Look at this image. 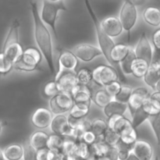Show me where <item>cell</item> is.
Instances as JSON below:
<instances>
[{"label": "cell", "instance_id": "obj_37", "mask_svg": "<svg viewBox=\"0 0 160 160\" xmlns=\"http://www.w3.org/2000/svg\"><path fill=\"white\" fill-rule=\"evenodd\" d=\"M78 84L88 85L91 81H92V72L88 68H82L76 73Z\"/></svg>", "mask_w": 160, "mask_h": 160}, {"label": "cell", "instance_id": "obj_35", "mask_svg": "<svg viewBox=\"0 0 160 160\" xmlns=\"http://www.w3.org/2000/svg\"><path fill=\"white\" fill-rule=\"evenodd\" d=\"M120 140L119 133L108 128L107 131L102 135V141L109 146H116Z\"/></svg>", "mask_w": 160, "mask_h": 160}, {"label": "cell", "instance_id": "obj_18", "mask_svg": "<svg viewBox=\"0 0 160 160\" xmlns=\"http://www.w3.org/2000/svg\"><path fill=\"white\" fill-rule=\"evenodd\" d=\"M102 29L110 38L120 35L123 31V27L119 18L116 17H109L100 22Z\"/></svg>", "mask_w": 160, "mask_h": 160}, {"label": "cell", "instance_id": "obj_40", "mask_svg": "<svg viewBox=\"0 0 160 160\" xmlns=\"http://www.w3.org/2000/svg\"><path fill=\"white\" fill-rule=\"evenodd\" d=\"M148 122L151 125L152 128L153 130L155 135L156 137L158 145H159V131H160V113L156 115L149 116L148 118Z\"/></svg>", "mask_w": 160, "mask_h": 160}, {"label": "cell", "instance_id": "obj_53", "mask_svg": "<svg viewBox=\"0 0 160 160\" xmlns=\"http://www.w3.org/2000/svg\"><path fill=\"white\" fill-rule=\"evenodd\" d=\"M0 160H5V157L4 156H3V153L1 150H0Z\"/></svg>", "mask_w": 160, "mask_h": 160}, {"label": "cell", "instance_id": "obj_25", "mask_svg": "<svg viewBox=\"0 0 160 160\" xmlns=\"http://www.w3.org/2000/svg\"><path fill=\"white\" fill-rule=\"evenodd\" d=\"M64 138L62 136L58 135L56 134H52L48 135V142H47V146L48 149L51 150L56 154H61V149H62V144H63Z\"/></svg>", "mask_w": 160, "mask_h": 160}, {"label": "cell", "instance_id": "obj_39", "mask_svg": "<svg viewBox=\"0 0 160 160\" xmlns=\"http://www.w3.org/2000/svg\"><path fill=\"white\" fill-rule=\"evenodd\" d=\"M134 145H129L127 144L123 143L121 141L117 143L116 145L118 151V160H125L128 158L129 153L132 151Z\"/></svg>", "mask_w": 160, "mask_h": 160}, {"label": "cell", "instance_id": "obj_36", "mask_svg": "<svg viewBox=\"0 0 160 160\" xmlns=\"http://www.w3.org/2000/svg\"><path fill=\"white\" fill-rule=\"evenodd\" d=\"M81 159H84L90 156V147L84 142L81 141L77 142L76 148H75L74 154Z\"/></svg>", "mask_w": 160, "mask_h": 160}, {"label": "cell", "instance_id": "obj_55", "mask_svg": "<svg viewBox=\"0 0 160 160\" xmlns=\"http://www.w3.org/2000/svg\"><path fill=\"white\" fill-rule=\"evenodd\" d=\"M98 160H108V159H106V158H101V159H98Z\"/></svg>", "mask_w": 160, "mask_h": 160}, {"label": "cell", "instance_id": "obj_8", "mask_svg": "<svg viewBox=\"0 0 160 160\" xmlns=\"http://www.w3.org/2000/svg\"><path fill=\"white\" fill-rule=\"evenodd\" d=\"M73 104V98L70 92H59L52 97L49 102L51 112L55 115L69 112Z\"/></svg>", "mask_w": 160, "mask_h": 160}, {"label": "cell", "instance_id": "obj_16", "mask_svg": "<svg viewBox=\"0 0 160 160\" xmlns=\"http://www.w3.org/2000/svg\"><path fill=\"white\" fill-rule=\"evenodd\" d=\"M78 66V59L75 56L73 52L69 50H62L59 53V69L56 74L65 70L75 71ZM55 78V77H54Z\"/></svg>", "mask_w": 160, "mask_h": 160}, {"label": "cell", "instance_id": "obj_20", "mask_svg": "<svg viewBox=\"0 0 160 160\" xmlns=\"http://www.w3.org/2000/svg\"><path fill=\"white\" fill-rule=\"evenodd\" d=\"M107 124L109 129L112 130L119 134L124 131L126 128L133 126L131 120L125 117L123 115H113L109 117Z\"/></svg>", "mask_w": 160, "mask_h": 160}, {"label": "cell", "instance_id": "obj_33", "mask_svg": "<svg viewBox=\"0 0 160 160\" xmlns=\"http://www.w3.org/2000/svg\"><path fill=\"white\" fill-rule=\"evenodd\" d=\"M63 144H62L61 154L64 156L74 154L77 142L70 137H63Z\"/></svg>", "mask_w": 160, "mask_h": 160}, {"label": "cell", "instance_id": "obj_26", "mask_svg": "<svg viewBox=\"0 0 160 160\" xmlns=\"http://www.w3.org/2000/svg\"><path fill=\"white\" fill-rule=\"evenodd\" d=\"M148 65L145 61L136 58L131 65V74L137 78H142L148 70Z\"/></svg>", "mask_w": 160, "mask_h": 160}, {"label": "cell", "instance_id": "obj_43", "mask_svg": "<svg viewBox=\"0 0 160 160\" xmlns=\"http://www.w3.org/2000/svg\"><path fill=\"white\" fill-rule=\"evenodd\" d=\"M56 82L55 80L50 81L47 83L43 88V94L47 98H52V96L56 95V94L59 93Z\"/></svg>", "mask_w": 160, "mask_h": 160}, {"label": "cell", "instance_id": "obj_58", "mask_svg": "<svg viewBox=\"0 0 160 160\" xmlns=\"http://www.w3.org/2000/svg\"><path fill=\"white\" fill-rule=\"evenodd\" d=\"M155 160H159V158L156 157V159H155Z\"/></svg>", "mask_w": 160, "mask_h": 160}, {"label": "cell", "instance_id": "obj_48", "mask_svg": "<svg viewBox=\"0 0 160 160\" xmlns=\"http://www.w3.org/2000/svg\"><path fill=\"white\" fill-rule=\"evenodd\" d=\"M148 100L156 109H160V92L156 91L148 97Z\"/></svg>", "mask_w": 160, "mask_h": 160}, {"label": "cell", "instance_id": "obj_46", "mask_svg": "<svg viewBox=\"0 0 160 160\" xmlns=\"http://www.w3.org/2000/svg\"><path fill=\"white\" fill-rule=\"evenodd\" d=\"M97 140H98V138H97V136L91 131V129L87 130V131H84L81 138V142H84V143H86L88 145H91L93 143H95Z\"/></svg>", "mask_w": 160, "mask_h": 160}, {"label": "cell", "instance_id": "obj_50", "mask_svg": "<svg viewBox=\"0 0 160 160\" xmlns=\"http://www.w3.org/2000/svg\"><path fill=\"white\" fill-rule=\"evenodd\" d=\"M125 160H140V159H139L138 158L134 155V153L131 151V152L129 153V155H128V158H127Z\"/></svg>", "mask_w": 160, "mask_h": 160}, {"label": "cell", "instance_id": "obj_42", "mask_svg": "<svg viewBox=\"0 0 160 160\" xmlns=\"http://www.w3.org/2000/svg\"><path fill=\"white\" fill-rule=\"evenodd\" d=\"M56 156V153L52 152L48 148H42L35 152L36 160H53Z\"/></svg>", "mask_w": 160, "mask_h": 160}, {"label": "cell", "instance_id": "obj_4", "mask_svg": "<svg viewBox=\"0 0 160 160\" xmlns=\"http://www.w3.org/2000/svg\"><path fill=\"white\" fill-rule=\"evenodd\" d=\"M41 60V52L34 47H29L23 50L21 56L13 62L12 68L20 71H34L38 69Z\"/></svg>", "mask_w": 160, "mask_h": 160}, {"label": "cell", "instance_id": "obj_49", "mask_svg": "<svg viewBox=\"0 0 160 160\" xmlns=\"http://www.w3.org/2000/svg\"><path fill=\"white\" fill-rule=\"evenodd\" d=\"M152 42L154 44V46L156 48V52H159L160 50V30H157L156 32L153 34Z\"/></svg>", "mask_w": 160, "mask_h": 160}, {"label": "cell", "instance_id": "obj_14", "mask_svg": "<svg viewBox=\"0 0 160 160\" xmlns=\"http://www.w3.org/2000/svg\"><path fill=\"white\" fill-rule=\"evenodd\" d=\"M50 127L54 134L62 137L71 138L72 129L69 126L68 117L63 114H58L53 117L50 123Z\"/></svg>", "mask_w": 160, "mask_h": 160}, {"label": "cell", "instance_id": "obj_6", "mask_svg": "<svg viewBox=\"0 0 160 160\" xmlns=\"http://www.w3.org/2000/svg\"><path fill=\"white\" fill-rule=\"evenodd\" d=\"M138 11L135 5L130 0H127L123 3L120 12V20L123 29L128 32V40H130L131 30L137 22Z\"/></svg>", "mask_w": 160, "mask_h": 160}, {"label": "cell", "instance_id": "obj_27", "mask_svg": "<svg viewBox=\"0 0 160 160\" xmlns=\"http://www.w3.org/2000/svg\"><path fill=\"white\" fill-rule=\"evenodd\" d=\"M90 147V152L91 154L93 155L97 159L103 158L106 155V152L109 149V145H106L102 140L98 141L97 140L95 143L89 145Z\"/></svg>", "mask_w": 160, "mask_h": 160}, {"label": "cell", "instance_id": "obj_24", "mask_svg": "<svg viewBox=\"0 0 160 160\" xmlns=\"http://www.w3.org/2000/svg\"><path fill=\"white\" fill-rule=\"evenodd\" d=\"M3 156L7 160H20L23 158V148L19 144H12L5 148Z\"/></svg>", "mask_w": 160, "mask_h": 160}, {"label": "cell", "instance_id": "obj_47", "mask_svg": "<svg viewBox=\"0 0 160 160\" xmlns=\"http://www.w3.org/2000/svg\"><path fill=\"white\" fill-rule=\"evenodd\" d=\"M103 158H106L108 160H118V151L117 147L109 146V149Z\"/></svg>", "mask_w": 160, "mask_h": 160}, {"label": "cell", "instance_id": "obj_45", "mask_svg": "<svg viewBox=\"0 0 160 160\" xmlns=\"http://www.w3.org/2000/svg\"><path fill=\"white\" fill-rule=\"evenodd\" d=\"M23 159L24 160H36L35 150L32 148L29 141L24 142L23 145Z\"/></svg>", "mask_w": 160, "mask_h": 160}, {"label": "cell", "instance_id": "obj_38", "mask_svg": "<svg viewBox=\"0 0 160 160\" xmlns=\"http://www.w3.org/2000/svg\"><path fill=\"white\" fill-rule=\"evenodd\" d=\"M13 62L4 53H0V74H6L12 69Z\"/></svg>", "mask_w": 160, "mask_h": 160}, {"label": "cell", "instance_id": "obj_31", "mask_svg": "<svg viewBox=\"0 0 160 160\" xmlns=\"http://www.w3.org/2000/svg\"><path fill=\"white\" fill-rule=\"evenodd\" d=\"M136 59L135 54L133 48H130V51L126 57L120 62V68L124 74H131V65Z\"/></svg>", "mask_w": 160, "mask_h": 160}, {"label": "cell", "instance_id": "obj_1", "mask_svg": "<svg viewBox=\"0 0 160 160\" xmlns=\"http://www.w3.org/2000/svg\"><path fill=\"white\" fill-rule=\"evenodd\" d=\"M31 9L33 20H34V37H35L36 43L38 47L39 51L45 57L52 75L55 77L56 70L55 67L54 59H53V47L51 34L41 19L36 2H31Z\"/></svg>", "mask_w": 160, "mask_h": 160}, {"label": "cell", "instance_id": "obj_28", "mask_svg": "<svg viewBox=\"0 0 160 160\" xmlns=\"http://www.w3.org/2000/svg\"><path fill=\"white\" fill-rule=\"evenodd\" d=\"M120 141L123 143L129 145H134L138 139V134L136 129L133 126L126 128L124 131H122L120 134Z\"/></svg>", "mask_w": 160, "mask_h": 160}, {"label": "cell", "instance_id": "obj_2", "mask_svg": "<svg viewBox=\"0 0 160 160\" xmlns=\"http://www.w3.org/2000/svg\"><path fill=\"white\" fill-rule=\"evenodd\" d=\"M19 30L20 22L17 19H16L9 28V32L3 45L2 53H4L12 62L17 60L21 56L23 52L19 40Z\"/></svg>", "mask_w": 160, "mask_h": 160}, {"label": "cell", "instance_id": "obj_54", "mask_svg": "<svg viewBox=\"0 0 160 160\" xmlns=\"http://www.w3.org/2000/svg\"><path fill=\"white\" fill-rule=\"evenodd\" d=\"M130 1L131 2H133L134 4V3H139L141 2L142 1V0H130ZM135 5V4H134Z\"/></svg>", "mask_w": 160, "mask_h": 160}, {"label": "cell", "instance_id": "obj_44", "mask_svg": "<svg viewBox=\"0 0 160 160\" xmlns=\"http://www.w3.org/2000/svg\"><path fill=\"white\" fill-rule=\"evenodd\" d=\"M121 87V83H120L118 80H117V81H112V82H110L109 84H106V85L105 86V91L113 98L114 97H115V95L120 92Z\"/></svg>", "mask_w": 160, "mask_h": 160}, {"label": "cell", "instance_id": "obj_9", "mask_svg": "<svg viewBox=\"0 0 160 160\" xmlns=\"http://www.w3.org/2000/svg\"><path fill=\"white\" fill-rule=\"evenodd\" d=\"M54 80L56 82L59 92H70L78 84L77 74L75 71L65 70L55 76Z\"/></svg>", "mask_w": 160, "mask_h": 160}, {"label": "cell", "instance_id": "obj_19", "mask_svg": "<svg viewBox=\"0 0 160 160\" xmlns=\"http://www.w3.org/2000/svg\"><path fill=\"white\" fill-rule=\"evenodd\" d=\"M132 152L140 160H151L153 154L152 147L145 141H136Z\"/></svg>", "mask_w": 160, "mask_h": 160}, {"label": "cell", "instance_id": "obj_12", "mask_svg": "<svg viewBox=\"0 0 160 160\" xmlns=\"http://www.w3.org/2000/svg\"><path fill=\"white\" fill-rule=\"evenodd\" d=\"M73 53L78 59L84 62H90L95 58L102 55L99 48L88 44H82L74 47Z\"/></svg>", "mask_w": 160, "mask_h": 160}, {"label": "cell", "instance_id": "obj_32", "mask_svg": "<svg viewBox=\"0 0 160 160\" xmlns=\"http://www.w3.org/2000/svg\"><path fill=\"white\" fill-rule=\"evenodd\" d=\"M112 99V97L105 91V89L97 91L93 98L94 102L100 108H104Z\"/></svg>", "mask_w": 160, "mask_h": 160}, {"label": "cell", "instance_id": "obj_3", "mask_svg": "<svg viewBox=\"0 0 160 160\" xmlns=\"http://www.w3.org/2000/svg\"><path fill=\"white\" fill-rule=\"evenodd\" d=\"M85 6L87 7L88 12L89 15H90L91 19H92V22L94 23V27H95V32H96L97 38H98V45H99L100 50L102 52V55L106 57L108 62H110V52L112 50V47L114 46L115 43L112 41V38L108 36L106 33L103 31L102 29L101 24H100V21L98 18L97 17L96 14L94 12L93 9L92 7L90 2L88 0H85Z\"/></svg>", "mask_w": 160, "mask_h": 160}, {"label": "cell", "instance_id": "obj_57", "mask_svg": "<svg viewBox=\"0 0 160 160\" xmlns=\"http://www.w3.org/2000/svg\"><path fill=\"white\" fill-rule=\"evenodd\" d=\"M1 131H2V125L1 123H0V133H1Z\"/></svg>", "mask_w": 160, "mask_h": 160}, {"label": "cell", "instance_id": "obj_22", "mask_svg": "<svg viewBox=\"0 0 160 160\" xmlns=\"http://www.w3.org/2000/svg\"><path fill=\"white\" fill-rule=\"evenodd\" d=\"M48 138V135L47 133L42 131H38L31 135L29 142L32 148L37 151L38 149L46 148Z\"/></svg>", "mask_w": 160, "mask_h": 160}, {"label": "cell", "instance_id": "obj_52", "mask_svg": "<svg viewBox=\"0 0 160 160\" xmlns=\"http://www.w3.org/2000/svg\"><path fill=\"white\" fill-rule=\"evenodd\" d=\"M53 160H66V158L62 154H56V157L54 158Z\"/></svg>", "mask_w": 160, "mask_h": 160}, {"label": "cell", "instance_id": "obj_17", "mask_svg": "<svg viewBox=\"0 0 160 160\" xmlns=\"http://www.w3.org/2000/svg\"><path fill=\"white\" fill-rule=\"evenodd\" d=\"M53 114L51 110L46 108H38L31 117V123L38 129H45L50 126Z\"/></svg>", "mask_w": 160, "mask_h": 160}, {"label": "cell", "instance_id": "obj_13", "mask_svg": "<svg viewBox=\"0 0 160 160\" xmlns=\"http://www.w3.org/2000/svg\"><path fill=\"white\" fill-rule=\"evenodd\" d=\"M149 95L148 89L145 88L141 87L132 90L131 96H130L128 103H127L128 109H129L130 113L131 116L134 114V112L138 108H140L142 106L144 102L147 98H148Z\"/></svg>", "mask_w": 160, "mask_h": 160}, {"label": "cell", "instance_id": "obj_34", "mask_svg": "<svg viewBox=\"0 0 160 160\" xmlns=\"http://www.w3.org/2000/svg\"><path fill=\"white\" fill-rule=\"evenodd\" d=\"M148 117H149V115L141 106L131 116V117H132V121H131V123H132L133 127L136 129L138 127H139L142 123H143L145 120H148Z\"/></svg>", "mask_w": 160, "mask_h": 160}, {"label": "cell", "instance_id": "obj_15", "mask_svg": "<svg viewBox=\"0 0 160 160\" xmlns=\"http://www.w3.org/2000/svg\"><path fill=\"white\" fill-rule=\"evenodd\" d=\"M73 103L91 106L92 98V90L85 84H78L70 92Z\"/></svg>", "mask_w": 160, "mask_h": 160}, {"label": "cell", "instance_id": "obj_29", "mask_svg": "<svg viewBox=\"0 0 160 160\" xmlns=\"http://www.w3.org/2000/svg\"><path fill=\"white\" fill-rule=\"evenodd\" d=\"M90 110V106L81 104H73L71 109H70V115L69 117H71L75 119H84L87 117Z\"/></svg>", "mask_w": 160, "mask_h": 160}, {"label": "cell", "instance_id": "obj_51", "mask_svg": "<svg viewBox=\"0 0 160 160\" xmlns=\"http://www.w3.org/2000/svg\"><path fill=\"white\" fill-rule=\"evenodd\" d=\"M66 160H81L79 157H78L75 155H70V156H65Z\"/></svg>", "mask_w": 160, "mask_h": 160}, {"label": "cell", "instance_id": "obj_10", "mask_svg": "<svg viewBox=\"0 0 160 160\" xmlns=\"http://www.w3.org/2000/svg\"><path fill=\"white\" fill-rule=\"evenodd\" d=\"M134 52L137 59H142L148 64L152 61V48L145 33H142L141 35Z\"/></svg>", "mask_w": 160, "mask_h": 160}, {"label": "cell", "instance_id": "obj_23", "mask_svg": "<svg viewBox=\"0 0 160 160\" xmlns=\"http://www.w3.org/2000/svg\"><path fill=\"white\" fill-rule=\"evenodd\" d=\"M143 17L145 22L152 27L160 25V11L158 8L150 6L146 8L143 12Z\"/></svg>", "mask_w": 160, "mask_h": 160}, {"label": "cell", "instance_id": "obj_7", "mask_svg": "<svg viewBox=\"0 0 160 160\" xmlns=\"http://www.w3.org/2000/svg\"><path fill=\"white\" fill-rule=\"evenodd\" d=\"M92 72V81L100 87H105L110 82L118 80V73L112 66L100 65Z\"/></svg>", "mask_w": 160, "mask_h": 160}, {"label": "cell", "instance_id": "obj_56", "mask_svg": "<svg viewBox=\"0 0 160 160\" xmlns=\"http://www.w3.org/2000/svg\"><path fill=\"white\" fill-rule=\"evenodd\" d=\"M48 1H51V2H56V1H59V0H48Z\"/></svg>", "mask_w": 160, "mask_h": 160}, {"label": "cell", "instance_id": "obj_21", "mask_svg": "<svg viewBox=\"0 0 160 160\" xmlns=\"http://www.w3.org/2000/svg\"><path fill=\"white\" fill-rule=\"evenodd\" d=\"M103 109L105 115L109 118L113 115H123L128 109V105L112 99Z\"/></svg>", "mask_w": 160, "mask_h": 160}, {"label": "cell", "instance_id": "obj_5", "mask_svg": "<svg viewBox=\"0 0 160 160\" xmlns=\"http://www.w3.org/2000/svg\"><path fill=\"white\" fill-rule=\"evenodd\" d=\"M61 10H67V8H66L62 0H59L56 2H51L48 0L43 1L42 15L40 16V17L44 23H46L51 27L56 38H58V35L57 32H56V22L58 12Z\"/></svg>", "mask_w": 160, "mask_h": 160}, {"label": "cell", "instance_id": "obj_11", "mask_svg": "<svg viewBox=\"0 0 160 160\" xmlns=\"http://www.w3.org/2000/svg\"><path fill=\"white\" fill-rule=\"evenodd\" d=\"M143 78L147 85L150 86L153 90L159 92L160 62L159 59L150 62Z\"/></svg>", "mask_w": 160, "mask_h": 160}, {"label": "cell", "instance_id": "obj_41", "mask_svg": "<svg viewBox=\"0 0 160 160\" xmlns=\"http://www.w3.org/2000/svg\"><path fill=\"white\" fill-rule=\"evenodd\" d=\"M133 89L129 86H122L120 92L115 95L114 99L123 103H128Z\"/></svg>", "mask_w": 160, "mask_h": 160}, {"label": "cell", "instance_id": "obj_30", "mask_svg": "<svg viewBox=\"0 0 160 160\" xmlns=\"http://www.w3.org/2000/svg\"><path fill=\"white\" fill-rule=\"evenodd\" d=\"M108 128H108L107 122L102 119H95L94 121H92V123H91V131L97 136L98 138L102 137Z\"/></svg>", "mask_w": 160, "mask_h": 160}]
</instances>
